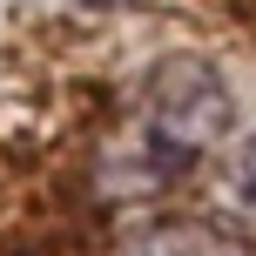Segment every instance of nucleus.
Instances as JSON below:
<instances>
[{
  "label": "nucleus",
  "instance_id": "f03ea898",
  "mask_svg": "<svg viewBox=\"0 0 256 256\" xmlns=\"http://www.w3.org/2000/svg\"><path fill=\"white\" fill-rule=\"evenodd\" d=\"M115 256H250V243L202 216H162V222H142Z\"/></svg>",
  "mask_w": 256,
  "mask_h": 256
},
{
  "label": "nucleus",
  "instance_id": "7ed1b4c3",
  "mask_svg": "<svg viewBox=\"0 0 256 256\" xmlns=\"http://www.w3.org/2000/svg\"><path fill=\"white\" fill-rule=\"evenodd\" d=\"M230 209L243 236H256V135H243V148L230 155Z\"/></svg>",
  "mask_w": 256,
  "mask_h": 256
},
{
  "label": "nucleus",
  "instance_id": "f257e3e1",
  "mask_svg": "<svg viewBox=\"0 0 256 256\" xmlns=\"http://www.w3.org/2000/svg\"><path fill=\"white\" fill-rule=\"evenodd\" d=\"M230 88L222 74L202 61V54H168L142 74L135 88V108H128V128L115 142V182L128 196H148V189H168L182 168H196L222 135H230Z\"/></svg>",
  "mask_w": 256,
  "mask_h": 256
}]
</instances>
